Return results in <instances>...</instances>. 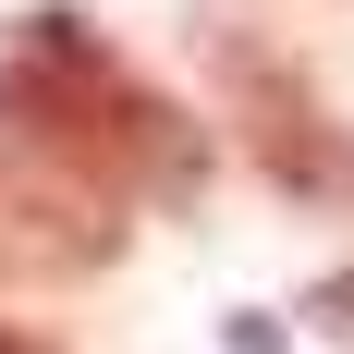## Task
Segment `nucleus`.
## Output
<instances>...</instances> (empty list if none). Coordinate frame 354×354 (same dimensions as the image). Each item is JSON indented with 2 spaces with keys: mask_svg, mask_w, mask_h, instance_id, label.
<instances>
[{
  "mask_svg": "<svg viewBox=\"0 0 354 354\" xmlns=\"http://www.w3.org/2000/svg\"><path fill=\"white\" fill-rule=\"evenodd\" d=\"M0 354H62L49 330H25V318H0Z\"/></svg>",
  "mask_w": 354,
  "mask_h": 354,
  "instance_id": "nucleus-3",
  "label": "nucleus"
},
{
  "mask_svg": "<svg viewBox=\"0 0 354 354\" xmlns=\"http://www.w3.org/2000/svg\"><path fill=\"white\" fill-rule=\"evenodd\" d=\"M208 73H220V110H232V135H245L257 183H281L293 208H354V122L306 86L293 49L245 37V12H208Z\"/></svg>",
  "mask_w": 354,
  "mask_h": 354,
  "instance_id": "nucleus-2",
  "label": "nucleus"
},
{
  "mask_svg": "<svg viewBox=\"0 0 354 354\" xmlns=\"http://www.w3.org/2000/svg\"><path fill=\"white\" fill-rule=\"evenodd\" d=\"M0 135H12V159H49L62 183H86L110 208H135V196L196 208V183H208V122L183 98H159L73 0L12 12V37H0Z\"/></svg>",
  "mask_w": 354,
  "mask_h": 354,
  "instance_id": "nucleus-1",
  "label": "nucleus"
}]
</instances>
